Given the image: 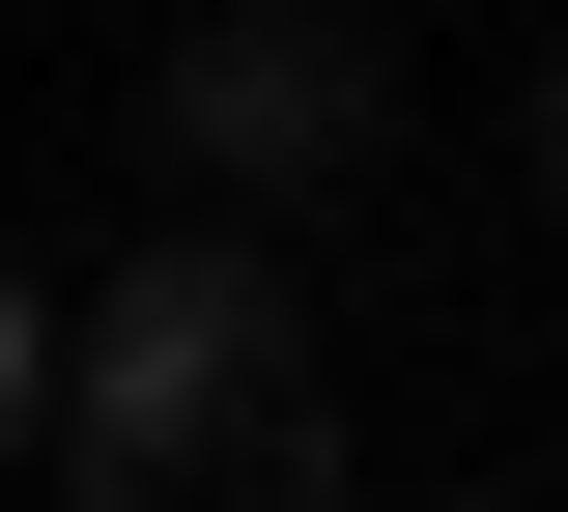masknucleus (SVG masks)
Wrapping results in <instances>:
<instances>
[{
	"mask_svg": "<svg viewBox=\"0 0 568 512\" xmlns=\"http://www.w3.org/2000/svg\"><path fill=\"white\" fill-rule=\"evenodd\" d=\"M540 171H568V58H540Z\"/></svg>",
	"mask_w": 568,
	"mask_h": 512,
	"instance_id": "obj_5",
	"label": "nucleus"
},
{
	"mask_svg": "<svg viewBox=\"0 0 568 512\" xmlns=\"http://www.w3.org/2000/svg\"><path fill=\"white\" fill-rule=\"evenodd\" d=\"M227 399H313L284 257H227V228H171V257H114L58 313V428H227Z\"/></svg>",
	"mask_w": 568,
	"mask_h": 512,
	"instance_id": "obj_2",
	"label": "nucleus"
},
{
	"mask_svg": "<svg viewBox=\"0 0 568 512\" xmlns=\"http://www.w3.org/2000/svg\"><path fill=\"white\" fill-rule=\"evenodd\" d=\"M29 428H58V313L0 285V455H29Z\"/></svg>",
	"mask_w": 568,
	"mask_h": 512,
	"instance_id": "obj_4",
	"label": "nucleus"
},
{
	"mask_svg": "<svg viewBox=\"0 0 568 512\" xmlns=\"http://www.w3.org/2000/svg\"><path fill=\"white\" fill-rule=\"evenodd\" d=\"M85 512H342V428L313 399H227V428H58Z\"/></svg>",
	"mask_w": 568,
	"mask_h": 512,
	"instance_id": "obj_3",
	"label": "nucleus"
},
{
	"mask_svg": "<svg viewBox=\"0 0 568 512\" xmlns=\"http://www.w3.org/2000/svg\"><path fill=\"white\" fill-rule=\"evenodd\" d=\"M369 143H398V58H369L342 0H200L171 29V171L200 200H342Z\"/></svg>",
	"mask_w": 568,
	"mask_h": 512,
	"instance_id": "obj_1",
	"label": "nucleus"
}]
</instances>
